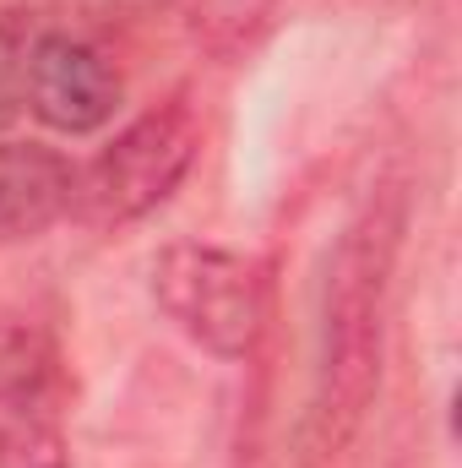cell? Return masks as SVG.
I'll return each mask as SVG.
<instances>
[{
	"label": "cell",
	"instance_id": "obj_1",
	"mask_svg": "<svg viewBox=\"0 0 462 468\" xmlns=\"http://www.w3.org/2000/svg\"><path fill=\"white\" fill-rule=\"evenodd\" d=\"M397 234H403V197L381 191L364 202V213L348 224L343 245L332 256V283H327V354H321V414L327 431L348 436L370 392L381 381V316H386V283L397 261Z\"/></svg>",
	"mask_w": 462,
	"mask_h": 468
},
{
	"label": "cell",
	"instance_id": "obj_2",
	"mask_svg": "<svg viewBox=\"0 0 462 468\" xmlns=\"http://www.w3.org/2000/svg\"><path fill=\"white\" fill-rule=\"evenodd\" d=\"M152 305L213 359H250L267 333V267L229 245L174 239L152 256Z\"/></svg>",
	"mask_w": 462,
	"mask_h": 468
},
{
	"label": "cell",
	"instance_id": "obj_3",
	"mask_svg": "<svg viewBox=\"0 0 462 468\" xmlns=\"http://www.w3.org/2000/svg\"><path fill=\"white\" fill-rule=\"evenodd\" d=\"M196 147H202V125L180 99L136 115L93 164L77 169L71 218L88 224V229L136 224L142 213H152L158 202L174 197V186L196 164Z\"/></svg>",
	"mask_w": 462,
	"mask_h": 468
},
{
	"label": "cell",
	"instance_id": "obj_4",
	"mask_svg": "<svg viewBox=\"0 0 462 468\" xmlns=\"http://www.w3.org/2000/svg\"><path fill=\"white\" fill-rule=\"evenodd\" d=\"M0 468H71L66 370L38 327H0Z\"/></svg>",
	"mask_w": 462,
	"mask_h": 468
},
{
	"label": "cell",
	"instance_id": "obj_5",
	"mask_svg": "<svg viewBox=\"0 0 462 468\" xmlns=\"http://www.w3.org/2000/svg\"><path fill=\"white\" fill-rule=\"evenodd\" d=\"M22 99L44 125L66 131V136H88L115 120L120 71L88 33L33 27L27 60H22Z\"/></svg>",
	"mask_w": 462,
	"mask_h": 468
},
{
	"label": "cell",
	"instance_id": "obj_6",
	"mask_svg": "<svg viewBox=\"0 0 462 468\" xmlns=\"http://www.w3.org/2000/svg\"><path fill=\"white\" fill-rule=\"evenodd\" d=\"M71 180L77 164H66L55 147L0 136V239H33L71 218Z\"/></svg>",
	"mask_w": 462,
	"mask_h": 468
},
{
	"label": "cell",
	"instance_id": "obj_7",
	"mask_svg": "<svg viewBox=\"0 0 462 468\" xmlns=\"http://www.w3.org/2000/svg\"><path fill=\"white\" fill-rule=\"evenodd\" d=\"M180 11H185V27L196 33L202 49L234 55V49H245L256 38L272 0H180Z\"/></svg>",
	"mask_w": 462,
	"mask_h": 468
},
{
	"label": "cell",
	"instance_id": "obj_8",
	"mask_svg": "<svg viewBox=\"0 0 462 468\" xmlns=\"http://www.w3.org/2000/svg\"><path fill=\"white\" fill-rule=\"evenodd\" d=\"M27 38H33V27H22L16 16L11 22H0V136H5V125L27 110V99H22V60H27Z\"/></svg>",
	"mask_w": 462,
	"mask_h": 468
}]
</instances>
